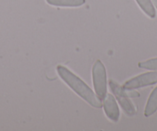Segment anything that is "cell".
I'll use <instances>...</instances> for the list:
<instances>
[{"mask_svg":"<svg viewBox=\"0 0 157 131\" xmlns=\"http://www.w3.org/2000/svg\"><path fill=\"white\" fill-rule=\"evenodd\" d=\"M103 108L105 115L113 122H117L120 118V110L114 96L106 94L103 99Z\"/></svg>","mask_w":157,"mask_h":131,"instance_id":"5","label":"cell"},{"mask_svg":"<svg viewBox=\"0 0 157 131\" xmlns=\"http://www.w3.org/2000/svg\"><path fill=\"white\" fill-rule=\"evenodd\" d=\"M93 80L95 91L100 100H103L107 92L106 72L103 63L96 60L93 67Z\"/></svg>","mask_w":157,"mask_h":131,"instance_id":"2","label":"cell"},{"mask_svg":"<svg viewBox=\"0 0 157 131\" xmlns=\"http://www.w3.org/2000/svg\"><path fill=\"white\" fill-rule=\"evenodd\" d=\"M157 83V72H149L135 76L126 82L123 88L126 90H135Z\"/></svg>","mask_w":157,"mask_h":131,"instance_id":"4","label":"cell"},{"mask_svg":"<svg viewBox=\"0 0 157 131\" xmlns=\"http://www.w3.org/2000/svg\"><path fill=\"white\" fill-rule=\"evenodd\" d=\"M56 70L60 78L89 104L95 108L102 107V103L99 96L80 78L62 65H59Z\"/></svg>","mask_w":157,"mask_h":131,"instance_id":"1","label":"cell"},{"mask_svg":"<svg viewBox=\"0 0 157 131\" xmlns=\"http://www.w3.org/2000/svg\"><path fill=\"white\" fill-rule=\"evenodd\" d=\"M140 68L149 70H157V58L150 59L146 61L141 62L138 64Z\"/></svg>","mask_w":157,"mask_h":131,"instance_id":"9","label":"cell"},{"mask_svg":"<svg viewBox=\"0 0 157 131\" xmlns=\"http://www.w3.org/2000/svg\"><path fill=\"white\" fill-rule=\"evenodd\" d=\"M109 87L123 111L128 116H133L136 114V108L132 102L129 100L126 90L113 80L109 81Z\"/></svg>","mask_w":157,"mask_h":131,"instance_id":"3","label":"cell"},{"mask_svg":"<svg viewBox=\"0 0 157 131\" xmlns=\"http://www.w3.org/2000/svg\"><path fill=\"white\" fill-rule=\"evenodd\" d=\"M152 2H153L154 5H155V6L156 7V9H157V0H152Z\"/></svg>","mask_w":157,"mask_h":131,"instance_id":"10","label":"cell"},{"mask_svg":"<svg viewBox=\"0 0 157 131\" xmlns=\"http://www.w3.org/2000/svg\"><path fill=\"white\" fill-rule=\"evenodd\" d=\"M143 12L150 18H155L156 13L151 0H136Z\"/></svg>","mask_w":157,"mask_h":131,"instance_id":"8","label":"cell"},{"mask_svg":"<svg viewBox=\"0 0 157 131\" xmlns=\"http://www.w3.org/2000/svg\"><path fill=\"white\" fill-rule=\"evenodd\" d=\"M157 111V87L154 89L153 91L151 93L146 108H145L144 115L145 117H150Z\"/></svg>","mask_w":157,"mask_h":131,"instance_id":"6","label":"cell"},{"mask_svg":"<svg viewBox=\"0 0 157 131\" xmlns=\"http://www.w3.org/2000/svg\"><path fill=\"white\" fill-rule=\"evenodd\" d=\"M51 6L60 7H78L83 5L86 0H46Z\"/></svg>","mask_w":157,"mask_h":131,"instance_id":"7","label":"cell"}]
</instances>
